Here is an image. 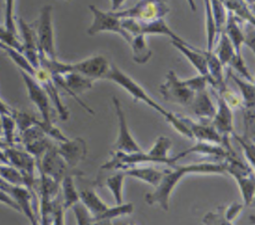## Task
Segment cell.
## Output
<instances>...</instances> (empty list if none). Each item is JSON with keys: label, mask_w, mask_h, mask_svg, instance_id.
Listing matches in <instances>:
<instances>
[{"label": "cell", "mask_w": 255, "mask_h": 225, "mask_svg": "<svg viewBox=\"0 0 255 225\" xmlns=\"http://www.w3.org/2000/svg\"><path fill=\"white\" fill-rule=\"evenodd\" d=\"M171 169L164 171L163 177L153 191L148 192L144 200L148 205H157L163 211H168L169 200L174 188L180 180L189 174H226V162H193L188 164H174Z\"/></svg>", "instance_id": "cell-1"}, {"label": "cell", "mask_w": 255, "mask_h": 225, "mask_svg": "<svg viewBox=\"0 0 255 225\" xmlns=\"http://www.w3.org/2000/svg\"><path fill=\"white\" fill-rule=\"evenodd\" d=\"M106 80L112 81L115 84L119 85L121 88H123L126 92H128L131 96L134 102L144 103L145 105L150 107L152 110L159 112L163 117H166L167 114L169 113V111L165 110L157 102H155L138 83H136L133 79H131L129 76L124 73L116 65H111V69Z\"/></svg>", "instance_id": "cell-2"}, {"label": "cell", "mask_w": 255, "mask_h": 225, "mask_svg": "<svg viewBox=\"0 0 255 225\" xmlns=\"http://www.w3.org/2000/svg\"><path fill=\"white\" fill-rule=\"evenodd\" d=\"M168 0H138L133 6L113 12L117 17L129 18L137 21H153L163 19L169 12Z\"/></svg>", "instance_id": "cell-3"}, {"label": "cell", "mask_w": 255, "mask_h": 225, "mask_svg": "<svg viewBox=\"0 0 255 225\" xmlns=\"http://www.w3.org/2000/svg\"><path fill=\"white\" fill-rule=\"evenodd\" d=\"M89 8L93 14V21L87 30L88 35L94 36L102 32H111L120 35L127 43L130 42L131 35L123 27L121 18L112 11L104 12L95 5H90Z\"/></svg>", "instance_id": "cell-4"}, {"label": "cell", "mask_w": 255, "mask_h": 225, "mask_svg": "<svg viewBox=\"0 0 255 225\" xmlns=\"http://www.w3.org/2000/svg\"><path fill=\"white\" fill-rule=\"evenodd\" d=\"M52 11L53 7L51 5H44L41 8L35 31L40 56H44L49 59H56Z\"/></svg>", "instance_id": "cell-5"}, {"label": "cell", "mask_w": 255, "mask_h": 225, "mask_svg": "<svg viewBox=\"0 0 255 225\" xmlns=\"http://www.w3.org/2000/svg\"><path fill=\"white\" fill-rule=\"evenodd\" d=\"M159 93L165 101L182 107H189L195 94L172 70L166 74L164 83L159 87Z\"/></svg>", "instance_id": "cell-6"}, {"label": "cell", "mask_w": 255, "mask_h": 225, "mask_svg": "<svg viewBox=\"0 0 255 225\" xmlns=\"http://www.w3.org/2000/svg\"><path fill=\"white\" fill-rule=\"evenodd\" d=\"M112 101L118 119V136L114 144V151H120L125 153L141 151V147L135 141L129 130L121 101L117 97H113Z\"/></svg>", "instance_id": "cell-7"}, {"label": "cell", "mask_w": 255, "mask_h": 225, "mask_svg": "<svg viewBox=\"0 0 255 225\" xmlns=\"http://www.w3.org/2000/svg\"><path fill=\"white\" fill-rule=\"evenodd\" d=\"M122 20V25L130 35H165L169 37L172 41H178V42H184V40L179 37L175 32H173L168 25L164 22L163 19H157L153 21H137L134 19L129 18H124Z\"/></svg>", "instance_id": "cell-8"}, {"label": "cell", "mask_w": 255, "mask_h": 225, "mask_svg": "<svg viewBox=\"0 0 255 225\" xmlns=\"http://www.w3.org/2000/svg\"><path fill=\"white\" fill-rule=\"evenodd\" d=\"M38 161L41 173L54 179L57 182L61 183L62 179L68 174L75 175L73 173L75 170L68 166V164L58 152L56 145H53L51 148H49Z\"/></svg>", "instance_id": "cell-9"}, {"label": "cell", "mask_w": 255, "mask_h": 225, "mask_svg": "<svg viewBox=\"0 0 255 225\" xmlns=\"http://www.w3.org/2000/svg\"><path fill=\"white\" fill-rule=\"evenodd\" d=\"M23 82L25 84L27 95L30 101L35 105L38 112L41 114L42 121L44 122H52V114H51V102L50 99L43 89V87L35 80L34 77L29 74L20 71Z\"/></svg>", "instance_id": "cell-10"}, {"label": "cell", "mask_w": 255, "mask_h": 225, "mask_svg": "<svg viewBox=\"0 0 255 225\" xmlns=\"http://www.w3.org/2000/svg\"><path fill=\"white\" fill-rule=\"evenodd\" d=\"M110 69L111 64L103 55H96L76 63H71V72L79 73L93 81L106 79Z\"/></svg>", "instance_id": "cell-11"}, {"label": "cell", "mask_w": 255, "mask_h": 225, "mask_svg": "<svg viewBox=\"0 0 255 225\" xmlns=\"http://www.w3.org/2000/svg\"><path fill=\"white\" fill-rule=\"evenodd\" d=\"M210 122L215 130L224 138H229L234 132V117L232 109L217 92L215 112Z\"/></svg>", "instance_id": "cell-12"}, {"label": "cell", "mask_w": 255, "mask_h": 225, "mask_svg": "<svg viewBox=\"0 0 255 225\" xmlns=\"http://www.w3.org/2000/svg\"><path fill=\"white\" fill-rule=\"evenodd\" d=\"M184 119L190 129L192 138L197 141L210 142L215 144H220L226 147L228 150H232L229 142V138L222 137L212 126L210 121H195L189 117L184 116Z\"/></svg>", "instance_id": "cell-13"}, {"label": "cell", "mask_w": 255, "mask_h": 225, "mask_svg": "<svg viewBox=\"0 0 255 225\" xmlns=\"http://www.w3.org/2000/svg\"><path fill=\"white\" fill-rule=\"evenodd\" d=\"M57 150L68 166L73 170L85 159L88 151L86 141L82 137H75L73 139L68 138L65 141L59 142Z\"/></svg>", "instance_id": "cell-14"}, {"label": "cell", "mask_w": 255, "mask_h": 225, "mask_svg": "<svg viewBox=\"0 0 255 225\" xmlns=\"http://www.w3.org/2000/svg\"><path fill=\"white\" fill-rule=\"evenodd\" d=\"M33 77L43 87V89L47 93L50 99V102L54 105L55 109L57 110V112L60 118L62 120H67L69 117V111L61 100L60 94L58 92L56 84L52 79V76L45 69L39 67L38 69H36V72Z\"/></svg>", "instance_id": "cell-15"}, {"label": "cell", "mask_w": 255, "mask_h": 225, "mask_svg": "<svg viewBox=\"0 0 255 225\" xmlns=\"http://www.w3.org/2000/svg\"><path fill=\"white\" fill-rule=\"evenodd\" d=\"M18 22L22 37V53L30 64L35 69H38L40 67V53L38 50L36 31L22 18H20Z\"/></svg>", "instance_id": "cell-16"}, {"label": "cell", "mask_w": 255, "mask_h": 225, "mask_svg": "<svg viewBox=\"0 0 255 225\" xmlns=\"http://www.w3.org/2000/svg\"><path fill=\"white\" fill-rule=\"evenodd\" d=\"M191 153H199V154H203V155H207V156H213L216 158L224 159V161L229 159L231 156L235 155L232 150H228L223 145L210 143V142L196 141V143L194 145L175 154L173 156V158L175 159V161H177L178 159L185 157L186 155L191 154Z\"/></svg>", "instance_id": "cell-17"}, {"label": "cell", "mask_w": 255, "mask_h": 225, "mask_svg": "<svg viewBox=\"0 0 255 225\" xmlns=\"http://www.w3.org/2000/svg\"><path fill=\"white\" fill-rule=\"evenodd\" d=\"M188 108L202 121H211L215 112V105L207 89L196 92Z\"/></svg>", "instance_id": "cell-18"}, {"label": "cell", "mask_w": 255, "mask_h": 225, "mask_svg": "<svg viewBox=\"0 0 255 225\" xmlns=\"http://www.w3.org/2000/svg\"><path fill=\"white\" fill-rule=\"evenodd\" d=\"M171 45L176 48L195 68L199 75L207 77V63L203 51H199L196 48L190 46L188 43L172 41Z\"/></svg>", "instance_id": "cell-19"}, {"label": "cell", "mask_w": 255, "mask_h": 225, "mask_svg": "<svg viewBox=\"0 0 255 225\" xmlns=\"http://www.w3.org/2000/svg\"><path fill=\"white\" fill-rule=\"evenodd\" d=\"M171 146V139L167 136L160 135L155 139L153 145L146 151V153L154 163H162L172 166L176 163V161L173 156L169 155Z\"/></svg>", "instance_id": "cell-20"}, {"label": "cell", "mask_w": 255, "mask_h": 225, "mask_svg": "<svg viewBox=\"0 0 255 225\" xmlns=\"http://www.w3.org/2000/svg\"><path fill=\"white\" fill-rule=\"evenodd\" d=\"M122 171H124L127 176L145 182L150 186H152L153 188H155L160 182V180L162 179L165 170H159L152 166L140 165V166L131 167L129 169L122 170Z\"/></svg>", "instance_id": "cell-21"}, {"label": "cell", "mask_w": 255, "mask_h": 225, "mask_svg": "<svg viewBox=\"0 0 255 225\" xmlns=\"http://www.w3.org/2000/svg\"><path fill=\"white\" fill-rule=\"evenodd\" d=\"M241 21L237 20L231 13L227 12V19L223 32L230 40L236 54H241L242 46L245 45L244 30L241 27Z\"/></svg>", "instance_id": "cell-22"}, {"label": "cell", "mask_w": 255, "mask_h": 225, "mask_svg": "<svg viewBox=\"0 0 255 225\" xmlns=\"http://www.w3.org/2000/svg\"><path fill=\"white\" fill-rule=\"evenodd\" d=\"M80 202L97 220L108 208L109 205L98 195L94 189H83L80 191Z\"/></svg>", "instance_id": "cell-23"}, {"label": "cell", "mask_w": 255, "mask_h": 225, "mask_svg": "<svg viewBox=\"0 0 255 225\" xmlns=\"http://www.w3.org/2000/svg\"><path fill=\"white\" fill-rule=\"evenodd\" d=\"M228 13L237 20L254 25V14L250 5L245 0H221Z\"/></svg>", "instance_id": "cell-24"}, {"label": "cell", "mask_w": 255, "mask_h": 225, "mask_svg": "<svg viewBox=\"0 0 255 225\" xmlns=\"http://www.w3.org/2000/svg\"><path fill=\"white\" fill-rule=\"evenodd\" d=\"M228 75L240 91V98L243 103V109L254 111V99H255L254 83L239 77L238 75L234 74L231 71H229Z\"/></svg>", "instance_id": "cell-25"}, {"label": "cell", "mask_w": 255, "mask_h": 225, "mask_svg": "<svg viewBox=\"0 0 255 225\" xmlns=\"http://www.w3.org/2000/svg\"><path fill=\"white\" fill-rule=\"evenodd\" d=\"M60 189L62 191V203L66 210L71 209L80 202V191L76 187L73 174H68L62 179Z\"/></svg>", "instance_id": "cell-26"}, {"label": "cell", "mask_w": 255, "mask_h": 225, "mask_svg": "<svg viewBox=\"0 0 255 225\" xmlns=\"http://www.w3.org/2000/svg\"><path fill=\"white\" fill-rule=\"evenodd\" d=\"M132 52V59L137 64H145L151 57L152 52L147 45L144 35H131L130 42L128 43Z\"/></svg>", "instance_id": "cell-27"}, {"label": "cell", "mask_w": 255, "mask_h": 225, "mask_svg": "<svg viewBox=\"0 0 255 225\" xmlns=\"http://www.w3.org/2000/svg\"><path fill=\"white\" fill-rule=\"evenodd\" d=\"M212 52L223 67L227 66L230 60L236 54L230 40L224 32H221L219 34Z\"/></svg>", "instance_id": "cell-28"}, {"label": "cell", "mask_w": 255, "mask_h": 225, "mask_svg": "<svg viewBox=\"0 0 255 225\" xmlns=\"http://www.w3.org/2000/svg\"><path fill=\"white\" fill-rule=\"evenodd\" d=\"M127 177L124 171L119 170V172L109 176L105 181V185L112 193L116 204L124 203V185Z\"/></svg>", "instance_id": "cell-29"}, {"label": "cell", "mask_w": 255, "mask_h": 225, "mask_svg": "<svg viewBox=\"0 0 255 225\" xmlns=\"http://www.w3.org/2000/svg\"><path fill=\"white\" fill-rule=\"evenodd\" d=\"M204 9H205V29H206V51H212L216 43V40L219 36L216 23L212 14L210 0H204Z\"/></svg>", "instance_id": "cell-30"}, {"label": "cell", "mask_w": 255, "mask_h": 225, "mask_svg": "<svg viewBox=\"0 0 255 225\" xmlns=\"http://www.w3.org/2000/svg\"><path fill=\"white\" fill-rule=\"evenodd\" d=\"M0 49L6 53V55L14 62V64L20 69V71L29 74L30 76H34L36 69L30 64L24 54L16 49L8 47L2 43H0Z\"/></svg>", "instance_id": "cell-31"}, {"label": "cell", "mask_w": 255, "mask_h": 225, "mask_svg": "<svg viewBox=\"0 0 255 225\" xmlns=\"http://www.w3.org/2000/svg\"><path fill=\"white\" fill-rule=\"evenodd\" d=\"M134 205L131 202L122 203V204H116L115 206H109V208L97 219L96 222L99 221H110L115 218H119L121 216L129 215L133 212Z\"/></svg>", "instance_id": "cell-32"}, {"label": "cell", "mask_w": 255, "mask_h": 225, "mask_svg": "<svg viewBox=\"0 0 255 225\" xmlns=\"http://www.w3.org/2000/svg\"><path fill=\"white\" fill-rule=\"evenodd\" d=\"M66 209L62 203L60 193L52 200L50 209V224L51 225H65Z\"/></svg>", "instance_id": "cell-33"}, {"label": "cell", "mask_w": 255, "mask_h": 225, "mask_svg": "<svg viewBox=\"0 0 255 225\" xmlns=\"http://www.w3.org/2000/svg\"><path fill=\"white\" fill-rule=\"evenodd\" d=\"M232 137L240 144L243 153L246 157L248 165L251 168H254V142L253 138H250L246 135H238L236 133H232Z\"/></svg>", "instance_id": "cell-34"}, {"label": "cell", "mask_w": 255, "mask_h": 225, "mask_svg": "<svg viewBox=\"0 0 255 225\" xmlns=\"http://www.w3.org/2000/svg\"><path fill=\"white\" fill-rule=\"evenodd\" d=\"M232 70H234L238 75H240L241 78L254 83V79L253 76L251 75L248 67L245 64V61L242 57L241 54H235L233 56V58L230 60V62L228 63V65Z\"/></svg>", "instance_id": "cell-35"}, {"label": "cell", "mask_w": 255, "mask_h": 225, "mask_svg": "<svg viewBox=\"0 0 255 225\" xmlns=\"http://www.w3.org/2000/svg\"><path fill=\"white\" fill-rule=\"evenodd\" d=\"M0 43L22 52V43L18 34L11 32L4 25H0Z\"/></svg>", "instance_id": "cell-36"}, {"label": "cell", "mask_w": 255, "mask_h": 225, "mask_svg": "<svg viewBox=\"0 0 255 225\" xmlns=\"http://www.w3.org/2000/svg\"><path fill=\"white\" fill-rule=\"evenodd\" d=\"M71 209L73 210V213L75 215L77 225H96L94 217L81 202L74 205Z\"/></svg>", "instance_id": "cell-37"}, {"label": "cell", "mask_w": 255, "mask_h": 225, "mask_svg": "<svg viewBox=\"0 0 255 225\" xmlns=\"http://www.w3.org/2000/svg\"><path fill=\"white\" fill-rule=\"evenodd\" d=\"M4 26L11 32L18 34L15 21V0H5Z\"/></svg>", "instance_id": "cell-38"}, {"label": "cell", "mask_w": 255, "mask_h": 225, "mask_svg": "<svg viewBox=\"0 0 255 225\" xmlns=\"http://www.w3.org/2000/svg\"><path fill=\"white\" fill-rule=\"evenodd\" d=\"M2 117V124L1 128H3L4 136L7 142L12 143L14 141V134H15V127L16 121L12 114H1Z\"/></svg>", "instance_id": "cell-39"}, {"label": "cell", "mask_w": 255, "mask_h": 225, "mask_svg": "<svg viewBox=\"0 0 255 225\" xmlns=\"http://www.w3.org/2000/svg\"><path fill=\"white\" fill-rule=\"evenodd\" d=\"M203 225H233L232 222L228 221L223 215V208L222 210L210 211L207 212L202 219Z\"/></svg>", "instance_id": "cell-40"}, {"label": "cell", "mask_w": 255, "mask_h": 225, "mask_svg": "<svg viewBox=\"0 0 255 225\" xmlns=\"http://www.w3.org/2000/svg\"><path fill=\"white\" fill-rule=\"evenodd\" d=\"M183 81H184L185 85L194 93L205 90V89H207V86H208L207 77L199 75V74L193 78H189V79H186Z\"/></svg>", "instance_id": "cell-41"}, {"label": "cell", "mask_w": 255, "mask_h": 225, "mask_svg": "<svg viewBox=\"0 0 255 225\" xmlns=\"http://www.w3.org/2000/svg\"><path fill=\"white\" fill-rule=\"evenodd\" d=\"M243 208H244L243 203L234 201L231 204H229L227 207L223 208V215L228 221L233 222L238 217V215L242 212Z\"/></svg>", "instance_id": "cell-42"}, {"label": "cell", "mask_w": 255, "mask_h": 225, "mask_svg": "<svg viewBox=\"0 0 255 225\" xmlns=\"http://www.w3.org/2000/svg\"><path fill=\"white\" fill-rule=\"evenodd\" d=\"M0 203L12 208L13 210H15L17 212H21L17 202L14 200V198L11 196V194L8 191L1 189V188H0Z\"/></svg>", "instance_id": "cell-43"}, {"label": "cell", "mask_w": 255, "mask_h": 225, "mask_svg": "<svg viewBox=\"0 0 255 225\" xmlns=\"http://www.w3.org/2000/svg\"><path fill=\"white\" fill-rule=\"evenodd\" d=\"M0 113L1 114H12V110L0 99Z\"/></svg>", "instance_id": "cell-44"}, {"label": "cell", "mask_w": 255, "mask_h": 225, "mask_svg": "<svg viewBox=\"0 0 255 225\" xmlns=\"http://www.w3.org/2000/svg\"><path fill=\"white\" fill-rule=\"evenodd\" d=\"M125 1H126V0H111V4H112V9H111V11H112V12L118 11Z\"/></svg>", "instance_id": "cell-45"}, {"label": "cell", "mask_w": 255, "mask_h": 225, "mask_svg": "<svg viewBox=\"0 0 255 225\" xmlns=\"http://www.w3.org/2000/svg\"><path fill=\"white\" fill-rule=\"evenodd\" d=\"M187 2H188V4H189L191 10H192V11H195V10H196V6H195L194 0H187Z\"/></svg>", "instance_id": "cell-46"}, {"label": "cell", "mask_w": 255, "mask_h": 225, "mask_svg": "<svg viewBox=\"0 0 255 225\" xmlns=\"http://www.w3.org/2000/svg\"><path fill=\"white\" fill-rule=\"evenodd\" d=\"M249 5H250V7L251 8H253V5H254V0H245Z\"/></svg>", "instance_id": "cell-47"}, {"label": "cell", "mask_w": 255, "mask_h": 225, "mask_svg": "<svg viewBox=\"0 0 255 225\" xmlns=\"http://www.w3.org/2000/svg\"><path fill=\"white\" fill-rule=\"evenodd\" d=\"M30 223H31V225H41L39 219H37V220H35V221H33V222H30Z\"/></svg>", "instance_id": "cell-48"}, {"label": "cell", "mask_w": 255, "mask_h": 225, "mask_svg": "<svg viewBox=\"0 0 255 225\" xmlns=\"http://www.w3.org/2000/svg\"><path fill=\"white\" fill-rule=\"evenodd\" d=\"M128 225H137L135 222H130V223H128Z\"/></svg>", "instance_id": "cell-49"}, {"label": "cell", "mask_w": 255, "mask_h": 225, "mask_svg": "<svg viewBox=\"0 0 255 225\" xmlns=\"http://www.w3.org/2000/svg\"><path fill=\"white\" fill-rule=\"evenodd\" d=\"M1 124H2V117H1V113H0V128H1Z\"/></svg>", "instance_id": "cell-50"}, {"label": "cell", "mask_w": 255, "mask_h": 225, "mask_svg": "<svg viewBox=\"0 0 255 225\" xmlns=\"http://www.w3.org/2000/svg\"><path fill=\"white\" fill-rule=\"evenodd\" d=\"M66 1H71V0H66Z\"/></svg>", "instance_id": "cell-51"}]
</instances>
